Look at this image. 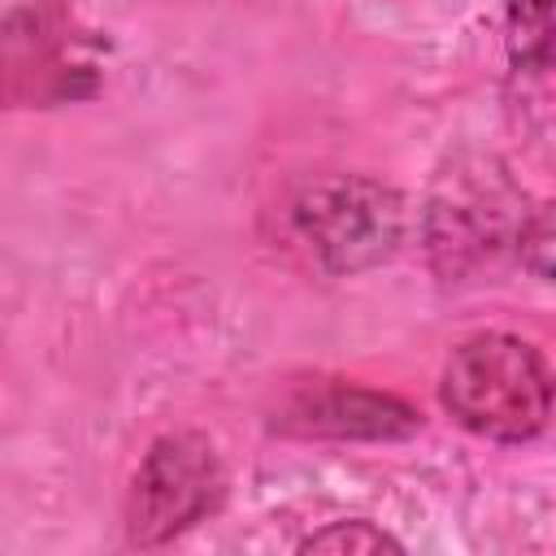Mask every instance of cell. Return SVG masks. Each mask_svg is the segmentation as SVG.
Instances as JSON below:
<instances>
[{"mask_svg":"<svg viewBox=\"0 0 556 556\" xmlns=\"http://www.w3.org/2000/svg\"><path fill=\"white\" fill-rule=\"evenodd\" d=\"M530 200L495 152H456L434 174L417 213L426 265L447 287L491 282L521 256Z\"/></svg>","mask_w":556,"mask_h":556,"instance_id":"obj_1","label":"cell"},{"mask_svg":"<svg viewBox=\"0 0 556 556\" xmlns=\"http://www.w3.org/2000/svg\"><path fill=\"white\" fill-rule=\"evenodd\" d=\"M439 404L469 434L526 443L552 421L556 378L530 339L486 330L452 348L439 378Z\"/></svg>","mask_w":556,"mask_h":556,"instance_id":"obj_2","label":"cell"},{"mask_svg":"<svg viewBox=\"0 0 556 556\" xmlns=\"http://www.w3.org/2000/svg\"><path fill=\"white\" fill-rule=\"evenodd\" d=\"M287 226L317 269L348 278L391 261L408 235V204L369 174H317L287 195Z\"/></svg>","mask_w":556,"mask_h":556,"instance_id":"obj_3","label":"cell"},{"mask_svg":"<svg viewBox=\"0 0 556 556\" xmlns=\"http://www.w3.org/2000/svg\"><path fill=\"white\" fill-rule=\"evenodd\" d=\"M226 500V465L208 434L174 430L161 434L126 491L122 526L130 547H165L204 517H213Z\"/></svg>","mask_w":556,"mask_h":556,"instance_id":"obj_4","label":"cell"},{"mask_svg":"<svg viewBox=\"0 0 556 556\" xmlns=\"http://www.w3.org/2000/svg\"><path fill=\"white\" fill-rule=\"evenodd\" d=\"M274 430L300 439H408L413 430H421V413L400 395L317 378L295 387L278 404Z\"/></svg>","mask_w":556,"mask_h":556,"instance_id":"obj_5","label":"cell"},{"mask_svg":"<svg viewBox=\"0 0 556 556\" xmlns=\"http://www.w3.org/2000/svg\"><path fill=\"white\" fill-rule=\"evenodd\" d=\"M504 4V48L517 74L556 70V0H500Z\"/></svg>","mask_w":556,"mask_h":556,"instance_id":"obj_6","label":"cell"},{"mask_svg":"<svg viewBox=\"0 0 556 556\" xmlns=\"http://www.w3.org/2000/svg\"><path fill=\"white\" fill-rule=\"evenodd\" d=\"M300 552H330V556H378V552H404V543L395 534H387L382 526L365 521V517H348V521H330L313 534H304L295 543Z\"/></svg>","mask_w":556,"mask_h":556,"instance_id":"obj_7","label":"cell"},{"mask_svg":"<svg viewBox=\"0 0 556 556\" xmlns=\"http://www.w3.org/2000/svg\"><path fill=\"white\" fill-rule=\"evenodd\" d=\"M530 274L556 282V200L539 204L526 222V235H521V256H517Z\"/></svg>","mask_w":556,"mask_h":556,"instance_id":"obj_8","label":"cell"}]
</instances>
